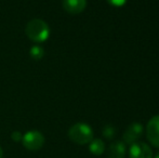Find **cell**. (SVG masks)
Segmentation results:
<instances>
[{"label": "cell", "instance_id": "52a82bcc", "mask_svg": "<svg viewBox=\"0 0 159 158\" xmlns=\"http://www.w3.org/2000/svg\"><path fill=\"white\" fill-rule=\"evenodd\" d=\"M62 6L69 14H79L86 9L87 0H63Z\"/></svg>", "mask_w": 159, "mask_h": 158}, {"label": "cell", "instance_id": "8fae6325", "mask_svg": "<svg viewBox=\"0 0 159 158\" xmlns=\"http://www.w3.org/2000/svg\"><path fill=\"white\" fill-rule=\"evenodd\" d=\"M115 134H116V129H115V127L111 126V124H106V126L103 128V135H104L106 139H108V140L114 139Z\"/></svg>", "mask_w": 159, "mask_h": 158}, {"label": "cell", "instance_id": "5bb4252c", "mask_svg": "<svg viewBox=\"0 0 159 158\" xmlns=\"http://www.w3.org/2000/svg\"><path fill=\"white\" fill-rule=\"evenodd\" d=\"M2 156H3V152H2V148L0 146V158H2Z\"/></svg>", "mask_w": 159, "mask_h": 158}, {"label": "cell", "instance_id": "7a4b0ae2", "mask_svg": "<svg viewBox=\"0 0 159 158\" xmlns=\"http://www.w3.org/2000/svg\"><path fill=\"white\" fill-rule=\"evenodd\" d=\"M68 137L74 143L84 145L89 144L93 140V130L84 122H77L69 128Z\"/></svg>", "mask_w": 159, "mask_h": 158}, {"label": "cell", "instance_id": "3957f363", "mask_svg": "<svg viewBox=\"0 0 159 158\" xmlns=\"http://www.w3.org/2000/svg\"><path fill=\"white\" fill-rule=\"evenodd\" d=\"M22 142H23V145L25 148H27L28 151H38L43 146L44 144V137L41 132L36 130H32L26 132L25 134L23 135V139H22Z\"/></svg>", "mask_w": 159, "mask_h": 158}, {"label": "cell", "instance_id": "7c38bea8", "mask_svg": "<svg viewBox=\"0 0 159 158\" xmlns=\"http://www.w3.org/2000/svg\"><path fill=\"white\" fill-rule=\"evenodd\" d=\"M106 1L114 7H122L127 2V0H106Z\"/></svg>", "mask_w": 159, "mask_h": 158}, {"label": "cell", "instance_id": "9c48e42d", "mask_svg": "<svg viewBox=\"0 0 159 158\" xmlns=\"http://www.w3.org/2000/svg\"><path fill=\"white\" fill-rule=\"evenodd\" d=\"M89 150H90L91 154L100 156L105 152V144L101 139H93L89 143Z\"/></svg>", "mask_w": 159, "mask_h": 158}, {"label": "cell", "instance_id": "30bf717a", "mask_svg": "<svg viewBox=\"0 0 159 158\" xmlns=\"http://www.w3.org/2000/svg\"><path fill=\"white\" fill-rule=\"evenodd\" d=\"M30 57H32L33 60L39 61V60H41L42 57H43L44 51L40 46H33L32 48H30Z\"/></svg>", "mask_w": 159, "mask_h": 158}, {"label": "cell", "instance_id": "8992f818", "mask_svg": "<svg viewBox=\"0 0 159 158\" xmlns=\"http://www.w3.org/2000/svg\"><path fill=\"white\" fill-rule=\"evenodd\" d=\"M146 137L155 147L159 148V115L152 117L147 122Z\"/></svg>", "mask_w": 159, "mask_h": 158}, {"label": "cell", "instance_id": "277c9868", "mask_svg": "<svg viewBox=\"0 0 159 158\" xmlns=\"http://www.w3.org/2000/svg\"><path fill=\"white\" fill-rule=\"evenodd\" d=\"M142 133H143L142 124H140V122H132L126 129L124 135H122V142L125 144L132 145L135 142H138V140L142 137Z\"/></svg>", "mask_w": 159, "mask_h": 158}, {"label": "cell", "instance_id": "6da1fadb", "mask_svg": "<svg viewBox=\"0 0 159 158\" xmlns=\"http://www.w3.org/2000/svg\"><path fill=\"white\" fill-rule=\"evenodd\" d=\"M25 34L32 41L41 43L44 42L50 36V27L41 19H33L26 25Z\"/></svg>", "mask_w": 159, "mask_h": 158}, {"label": "cell", "instance_id": "ba28073f", "mask_svg": "<svg viewBox=\"0 0 159 158\" xmlns=\"http://www.w3.org/2000/svg\"><path fill=\"white\" fill-rule=\"evenodd\" d=\"M126 156V144L122 141H116L109 145L107 158H125Z\"/></svg>", "mask_w": 159, "mask_h": 158}, {"label": "cell", "instance_id": "5b68a950", "mask_svg": "<svg viewBox=\"0 0 159 158\" xmlns=\"http://www.w3.org/2000/svg\"><path fill=\"white\" fill-rule=\"evenodd\" d=\"M129 158H153V151L144 142H135L129 150Z\"/></svg>", "mask_w": 159, "mask_h": 158}, {"label": "cell", "instance_id": "9a60e30c", "mask_svg": "<svg viewBox=\"0 0 159 158\" xmlns=\"http://www.w3.org/2000/svg\"><path fill=\"white\" fill-rule=\"evenodd\" d=\"M155 158H159V153H158L157 155H156V157H155Z\"/></svg>", "mask_w": 159, "mask_h": 158}, {"label": "cell", "instance_id": "4fadbf2b", "mask_svg": "<svg viewBox=\"0 0 159 158\" xmlns=\"http://www.w3.org/2000/svg\"><path fill=\"white\" fill-rule=\"evenodd\" d=\"M11 138H12V140L14 142H20L23 139V135H22V133L20 132V131H14V132H12V134H11Z\"/></svg>", "mask_w": 159, "mask_h": 158}]
</instances>
